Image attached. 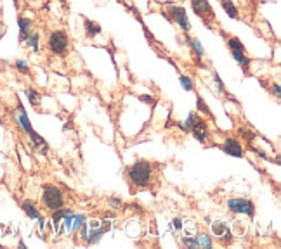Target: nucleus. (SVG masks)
<instances>
[{"label": "nucleus", "instance_id": "nucleus-11", "mask_svg": "<svg viewBox=\"0 0 281 249\" xmlns=\"http://www.w3.org/2000/svg\"><path fill=\"white\" fill-rule=\"evenodd\" d=\"M14 118H16V123L19 124V128L23 130L24 133H30L31 130H33V128H31V123H30V120H28V114H26V111H24L23 106L16 107Z\"/></svg>", "mask_w": 281, "mask_h": 249}, {"label": "nucleus", "instance_id": "nucleus-30", "mask_svg": "<svg viewBox=\"0 0 281 249\" xmlns=\"http://www.w3.org/2000/svg\"><path fill=\"white\" fill-rule=\"evenodd\" d=\"M110 203L115 206V209H118V206H122V201H118V199H110Z\"/></svg>", "mask_w": 281, "mask_h": 249}, {"label": "nucleus", "instance_id": "nucleus-4", "mask_svg": "<svg viewBox=\"0 0 281 249\" xmlns=\"http://www.w3.org/2000/svg\"><path fill=\"white\" fill-rule=\"evenodd\" d=\"M228 47H229V50H231V56L234 57L236 62L243 68V71H248V68H250V59H248L247 52H245V47H243V43L239 42V38L229 37Z\"/></svg>", "mask_w": 281, "mask_h": 249}, {"label": "nucleus", "instance_id": "nucleus-21", "mask_svg": "<svg viewBox=\"0 0 281 249\" xmlns=\"http://www.w3.org/2000/svg\"><path fill=\"white\" fill-rule=\"evenodd\" d=\"M179 82H181V87L184 88V90L187 92H193L194 90V83H193V78H189V76H181L179 78Z\"/></svg>", "mask_w": 281, "mask_h": 249}, {"label": "nucleus", "instance_id": "nucleus-2", "mask_svg": "<svg viewBox=\"0 0 281 249\" xmlns=\"http://www.w3.org/2000/svg\"><path fill=\"white\" fill-rule=\"evenodd\" d=\"M42 203L49 211H56L65 206V194L57 185H44L42 189Z\"/></svg>", "mask_w": 281, "mask_h": 249}, {"label": "nucleus", "instance_id": "nucleus-29", "mask_svg": "<svg viewBox=\"0 0 281 249\" xmlns=\"http://www.w3.org/2000/svg\"><path fill=\"white\" fill-rule=\"evenodd\" d=\"M172 227H174L175 230H181V228H183V222H181V218H174V220H172Z\"/></svg>", "mask_w": 281, "mask_h": 249}, {"label": "nucleus", "instance_id": "nucleus-19", "mask_svg": "<svg viewBox=\"0 0 281 249\" xmlns=\"http://www.w3.org/2000/svg\"><path fill=\"white\" fill-rule=\"evenodd\" d=\"M194 241H196V248L210 249L213 246V242H212V239H210L209 234H198L196 237H194Z\"/></svg>", "mask_w": 281, "mask_h": 249}, {"label": "nucleus", "instance_id": "nucleus-3", "mask_svg": "<svg viewBox=\"0 0 281 249\" xmlns=\"http://www.w3.org/2000/svg\"><path fill=\"white\" fill-rule=\"evenodd\" d=\"M47 47L56 56H65L70 49V37L65 30H54L47 38Z\"/></svg>", "mask_w": 281, "mask_h": 249}, {"label": "nucleus", "instance_id": "nucleus-26", "mask_svg": "<svg viewBox=\"0 0 281 249\" xmlns=\"http://www.w3.org/2000/svg\"><path fill=\"white\" fill-rule=\"evenodd\" d=\"M183 244L186 246V248H196V241H194V237H183Z\"/></svg>", "mask_w": 281, "mask_h": 249}, {"label": "nucleus", "instance_id": "nucleus-13", "mask_svg": "<svg viewBox=\"0 0 281 249\" xmlns=\"http://www.w3.org/2000/svg\"><path fill=\"white\" fill-rule=\"evenodd\" d=\"M28 137H30L31 144H33V147L37 152H40V154H47V152H49V145H47V142L42 139V137L38 135L35 130H31V132L28 133Z\"/></svg>", "mask_w": 281, "mask_h": 249}, {"label": "nucleus", "instance_id": "nucleus-32", "mask_svg": "<svg viewBox=\"0 0 281 249\" xmlns=\"http://www.w3.org/2000/svg\"><path fill=\"white\" fill-rule=\"evenodd\" d=\"M59 2H61V4H66V2H68V0H59Z\"/></svg>", "mask_w": 281, "mask_h": 249}, {"label": "nucleus", "instance_id": "nucleus-10", "mask_svg": "<svg viewBox=\"0 0 281 249\" xmlns=\"http://www.w3.org/2000/svg\"><path fill=\"white\" fill-rule=\"evenodd\" d=\"M21 208H23V211L26 213L30 218L37 220V223H38V227H40V228H44V216L40 215L37 204H35L33 201H30V199L23 201V203H21Z\"/></svg>", "mask_w": 281, "mask_h": 249}, {"label": "nucleus", "instance_id": "nucleus-15", "mask_svg": "<svg viewBox=\"0 0 281 249\" xmlns=\"http://www.w3.org/2000/svg\"><path fill=\"white\" fill-rule=\"evenodd\" d=\"M84 28H85V37L87 38H95L101 33V26H99L95 21H91V19H85Z\"/></svg>", "mask_w": 281, "mask_h": 249}, {"label": "nucleus", "instance_id": "nucleus-17", "mask_svg": "<svg viewBox=\"0 0 281 249\" xmlns=\"http://www.w3.org/2000/svg\"><path fill=\"white\" fill-rule=\"evenodd\" d=\"M186 43L191 47V49H193V52L196 54V57H198V59H202V57L205 56V50H203L202 43H200V42H198L196 38L186 37Z\"/></svg>", "mask_w": 281, "mask_h": 249}, {"label": "nucleus", "instance_id": "nucleus-7", "mask_svg": "<svg viewBox=\"0 0 281 249\" xmlns=\"http://www.w3.org/2000/svg\"><path fill=\"white\" fill-rule=\"evenodd\" d=\"M168 14H170V19L174 21L175 24H177L181 30L184 31V33H187V31L191 30V23L189 19H187V12L184 7H179V5H175V7H172L170 11H168Z\"/></svg>", "mask_w": 281, "mask_h": 249}, {"label": "nucleus", "instance_id": "nucleus-23", "mask_svg": "<svg viewBox=\"0 0 281 249\" xmlns=\"http://www.w3.org/2000/svg\"><path fill=\"white\" fill-rule=\"evenodd\" d=\"M194 121H196V114H194V113H191L189 116L186 118V121H184V123H181V128H183V130H186V132H187V130H191V126H193V123H194Z\"/></svg>", "mask_w": 281, "mask_h": 249}, {"label": "nucleus", "instance_id": "nucleus-6", "mask_svg": "<svg viewBox=\"0 0 281 249\" xmlns=\"http://www.w3.org/2000/svg\"><path fill=\"white\" fill-rule=\"evenodd\" d=\"M191 7H193L194 14H196L198 18H202L205 23H210V21H213V18H215L209 0H191Z\"/></svg>", "mask_w": 281, "mask_h": 249}, {"label": "nucleus", "instance_id": "nucleus-22", "mask_svg": "<svg viewBox=\"0 0 281 249\" xmlns=\"http://www.w3.org/2000/svg\"><path fill=\"white\" fill-rule=\"evenodd\" d=\"M85 223V216L84 215H73V220H71V232H76L80 227Z\"/></svg>", "mask_w": 281, "mask_h": 249}, {"label": "nucleus", "instance_id": "nucleus-9", "mask_svg": "<svg viewBox=\"0 0 281 249\" xmlns=\"http://www.w3.org/2000/svg\"><path fill=\"white\" fill-rule=\"evenodd\" d=\"M191 133H193V137L198 142L205 144L207 140H209V126H207V123L203 120L194 121L193 126H191Z\"/></svg>", "mask_w": 281, "mask_h": 249}, {"label": "nucleus", "instance_id": "nucleus-31", "mask_svg": "<svg viewBox=\"0 0 281 249\" xmlns=\"http://www.w3.org/2000/svg\"><path fill=\"white\" fill-rule=\"evenodd\" d=\"M12 2H14V5H16V7H18V5H19V0H12Z\"/></svg>", "mask_w": 281, "mask_h": 249}, {"label": "nucleus", "instance_id": "nucleus-28", "mask_svg": "<svg viewBox=\"0 0 281 249\" xmlns=\"http://www.w3.org/2000/svg\"><path fill=\"white\" fill-rule=\"evenodd\" d=\"M271 92H274V97L280 99L281 97V88H280V83H274L273 88H271Z\"/></svg>", "mask_w": 281, "mask_h": 249}, {"label": "nucleus", "instance_id": "nucleus-20", "mask_svg": "<svg viewBox=\"0 0 281 249\" xmlns=\"http://www.w3.org/2000/svg\"><path fill=\"white\" fill-rule=\"evenodd\" d=\"M26 95H28V101H30L31 106H33V107L40 106V102H42V95L38 94V92L35 90V88H28Z\"/></svg>", "mask_w": 281, "mask_h": 249}, {"label": "nucleus", "instance_id": "nucleus-18", "mask_svg": "<svg viewBox=\"0 0 281 249\" xmlns=\"http://www.w3.org/2000/svg\"><path fill=\"white\" fill-rule=\"evenodd\" d=\"M220 5H222V9H224L226 14H228L229 18H233V19H238L239 18L238 9H236V5L233 4L231 0H220Z\"/></svg>", "mask_w": 281, "mask_h": 249}, {"label": "nucleus", "instance_id": "nucleus-16", "mask_svg": "<svg viewBox=\"0 0 281 249\" xmlns=\"http://www.w3.org/2000/svg\"><path fill=\"white\" fill-rule=\"evenodd\" d=\"M24 43L30 47L31 52H38V49H40V33L38 31H31Z\"/></svg>", "mask_w": 281, "mask_h": 249}, {"label": "nucleus", "instance_id": "nucleus-24", "mask_svg": "<svg viewBox=\"0 0 281 249\" xmlns=\"http://www.w3.org/2000/svg\"><path fill=\"white\" fill-rule=\"evenodd\" d=\"M14 66H16V69H18V71H21V73H28V71H30V68H28V62H26V61H23V59L16 61Z\"/></svg>", "mask_w": 281, "mask_h": 249}, {"label": "nucleus", "instance_id": "nucleus-25", "mask_svg": "<svg viewBox=\"0 0 281 249\" xmlns=\"http://www.w3.org/2000/svg\"><path fill=\"white\" fill-rule=\"evenodd\" d=\"M213 80H215V85H217V90H219V94H226V88H224V85H222V82H220V76L217 75H213Z\"/></svg>", "mask_w": 281, "mask_h": 249}, {"label": "nucleus", "instance_id": "nucleus-14", "mask_svg": "<svg viewBox=\"0 0 281 249\" xmlns=\"http://www.w3.org/2000/svg\"><path fill=\"white\" fill-rule=\"evenodd\" d=\"M18 26H19V42H26V38L30 37L31 33V19L19 16Z\"/></svg>", "mask_w": 281, "mask_h": 249}, {"label": "nucleus", "instance_id": "nucleus-27", "mask_svg": "<svg viewBox=\"0 0 281 249\" xmlns=\"http://www.w3.org/2000/svg\"><path fill=\"white\" fill-rule=\"evenodd\" d=\"M198 109H202L203 113H207V114H210V111H209V106H207L205 102L202 101V97H198Z\"/></svg>", "mask_w": 281, "mask_h": 249}, {"label": "nucleus", "instance_id": "nucleus-12", "mask_svg": "<svg viewBox=\"0 0 281 249\" xmlns=\"http://www.w3.org/2000/svg\"><path fill=\"white\" fill-rule=\"evenodd\" d=\"M212 232H213V235H215L217 239H220V241H224V242H228V241H231V239H233L231 228H229V227L226 225V223H222V222L212 223Z\"/></svg>", "mask_w": 281, "mask_h": 249}, {"label": "nucleus", "instance_id": "nucleus-1", "mask_svg": "<svg viewBox=\"0 0 281 249\" xmlns=\"http://www.w3.org/2000/svg\"><path fill=\"white\" fill-rule=\"evenodd\" d=\"M127 177L139 189H146L153 182V165L146 159H137L127 168Z\"/></svg>", "mask_w": 281, "mask_h": 249}, {"label": "nucleus", "instance_id": "nucleus-8", "mask_svg": "<svg viewBox=\"0 0 281 249\" xmlns=\"http://www.w3.org/2000/svg\"><path fill=\"white\" fill-rule=\"evenodd\" d=\"M220 149L228 156H233V158H243V147L236 139H226L224 144L220 145Z\"/></svg>", "mask_w": 281, "mask_h": 249}, {"label": "nucleus", "instance_id": "nucleus-5", "mask_svg": "<svg viewBox=\"0 0 281 249\" xmlns=\"http://www.w3.org/2000/svg\"><path fill=\"white\" fill-rule=\"evenodd\" d=\"M228 209L236 215H247L254 216L255 215V204L250 199H243V197H234V199L228 201Z\"/></svg>", "mask_w": 281, "mask_h": 249}]
</instances>
